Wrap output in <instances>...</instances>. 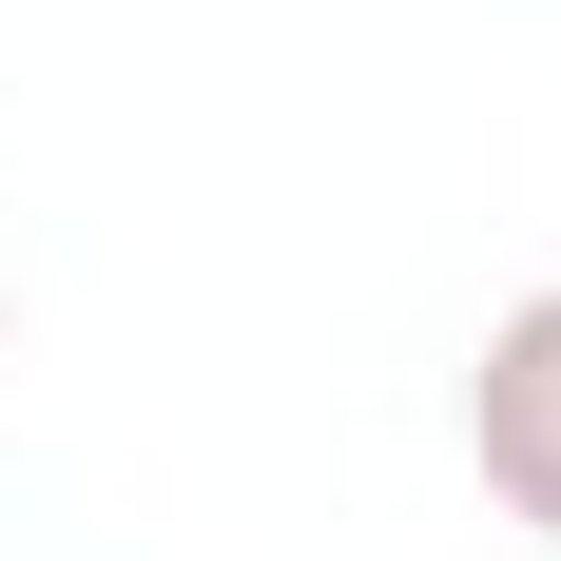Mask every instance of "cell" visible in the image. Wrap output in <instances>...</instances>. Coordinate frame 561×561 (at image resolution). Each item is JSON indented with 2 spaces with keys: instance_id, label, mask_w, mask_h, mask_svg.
Returning <instances> with one entry per match:
<instances>
[{
  "instance_id": "6da1fadb",
  "label": "cell",
  "mask_w": 561,
  "mask_h": 561,
  "mask_svg": "<svg viewBox=\"0 0 561 561\" xmlns=\"http://www.w3.org/2000/svg\"><path fill=\"white\" fill-rule=\"evenodd\" d=\"M465 465H484V504L542 523L561 542V272L523 310H484V368H465Z\"/></svg>"
}]
</instances>
